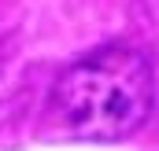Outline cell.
<instances>
[{
	"label": "cell",
	"instance_id": "obj_1",
	"mask_svg": "<svg viewBox=\"0 0 159 151\" xmlns=\"http://www.w3.org/2000/svg\"><path fill=\"white\" fill-rule=\"evenodd\" d=\"M56 107L74 136L119 140L152 111V70L129 48H100L59 77Z\"/></svg>",
	"mask_w": 159,
	"mask_h": 151
}]
</instances>
